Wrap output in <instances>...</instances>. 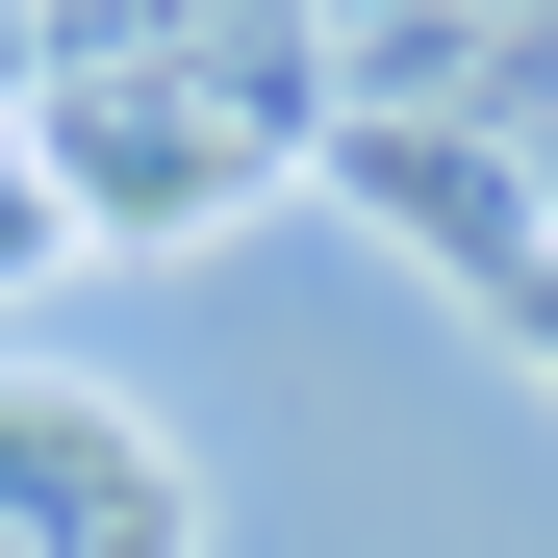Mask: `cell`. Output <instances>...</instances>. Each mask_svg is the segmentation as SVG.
<instances>
[{
  "instance_id": "6da1fadb",
  "label": "cell",
  "mask_w": 558,
  "mask_h": 558,
  "mask_svg": "<svg viewBox=\"0 0 558 558\" xmlns=\"http://www.w3.org/2000/svg\"><path fill=\"white\" fill-rule=\"evenodd\" d=\"M0 558H204V483L76 407V381H0Z\"/></svg>"
}]
</instances>
